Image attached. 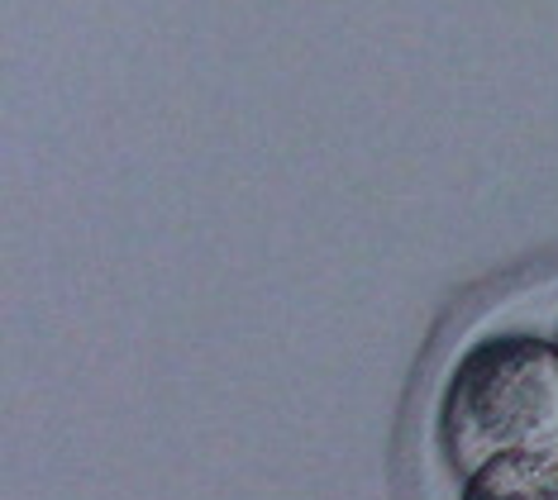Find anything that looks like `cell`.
<instances>
[{"label":"cell","mask_w":558,"mask_h":500,"mask_svg":"<svg viewBox=\"0 0 558 500\" xmlns=\"http://www.w3.org/2000/svg\"><path fill=\"white\" fill-rule=\"evenodd\" d=\"M429 448L453 486L501 458L558 448V333L520 325L468 333L435 387Z\"/></svg>","instance_id":"1"},{"label":"cell","mask_w":558,"mask_h":500,"mask_svg":"<svg viewBox=\"0 0 558 500\" xmlns=\"http://www.w3.org/2000/svg\"><path fill=\"white\" fill-rule=\"evenodd\" d=\"M453 500H558V448L487 463L453 486Z\"/></svg>","instance_id":"2"}]
</instances>
